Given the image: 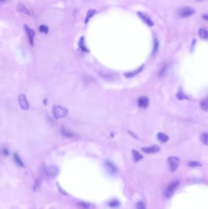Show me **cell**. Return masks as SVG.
Wrapping results in <instances>:
<instances>
[{
    "label": "cell",
    "mask_w": 208,
    "mask_h": 209,
    "mask_svg": "<svg viewBox=\"0 0 208 209\" xmlns=\"http://www.w3.org/2000/svg\"><path fill=\"white\" fill-rule=\"evenodd\" d=\"M149 105V100L146 96H142L138 99V105L140 108H147Z\"/></svg>",
    "instance_id": "cell-8"
},
{
    "label": "cell",
    "mask_w": 208,
    "mask_h": 209,
    "mask_svg": "<svg viewBox=\"0 0 208 209\" xmlns=\"http://www.w3.org/2000/svg\"><path fill=\"white\" fill-rule=\"evenodd\" d=\"M168 164H169L170 171L172 172H174L177 169L179 165V163H180V160H179V159L178 157H170L168 159Z\"/></svg>",
    "instance_id": "cell-3"
},
{
    "label": "cell",
    "mask_w": 208,
    "mask_h": 209,
    "mask_svg": "<svg viewBox=\"0 0 208 209\" xmlns=\"http://www.w3.org/2000/svg\"><path fill=\"white\" fill-rule=\"evenodd\" d=\"M120 205V202L117 200H112L109 202V206L111 207H116Z\"/></svg>",
    "instance_id": "cell-27"
},
{
    "label": "cell",
    "mask_w": 208,
    "mask_h": 209,
    "mask_svg": "<svg viewBox=\"0 0 208 209\" xmlns=\"http://www.w3.org/2000/svg\"><path fill=\"white\" fill-rule=\"evenodd\" d=\"M58 172V169L55 166H49L46 169V173L49 177H54Z\"/></svg>",
    "instance_id": "cell-10"
},
{
    "label": "cell",
    "mask_w": 208,
    "mask_h": 209,
    "mask_svg": "<svg viewBox=\"0 0 208 209\" xmlns=\"http://www.w3.org/2000/svg\"><path fill=\"white\" fill-rule=\"evenodd\" d=\"M157 137L160 142L162 143H167L168 141V139H169V138H168V137L167 135H165V133H163L162 132H159L157 133Z\"/></svg>",
    "instance_id": "cell-12"
},
{
    "label": "cell",
    "mask_w": 208,
    "mask_h": 209,
    "mask_svg": "<svg viewBox=\"0 0 208 209\" xmlns=\"http://www.w3.org/2000/svg\"><path fill=\"white\" fill-rule=\"evenodd\" d=\"M79 208L81 209H91V205L85 202H80L78 204Z\"/></svg>",
    "instance_id": "cell-23"
},
{
    "label": "cell",
    "mask_w": 208,
    "mask_h": 209,
    "mask_svg": "<svg viewBox=\"0 0 208 209\" xmlns=\"http://www.w3.org/2000/svg\"><path fill=\"white\" fill-rule=\"evenodd\" d=\"M198 33L201 38L204 39H208V31L204 29V28H200Z\"/></svg>",
    "instance_id": "cell-17"
},
{
    "label": "cell",
    "mask_w": 208,
    "mask_h": 209,
    "mask_svg": "<svg viewBox=\"0 0 208 209\" xmlns=\"http://www.w3.org/2000/svg\"><path fill=\"white\" fill-rule=\"evenodd\" d=\"M6 1V0H1V2H3V1Z\"/></svg>",
    "instance_id": "cell-33"
},
{
    "label": "cell",
    "mask_w": 208,
    "mask_h": 209,
    "mask_svg": "<svg viewBox=\"0 0 208 209\" xmlns=\"http://www.w3.org/2000/svg\"><path fill=\"white\" fill-rule=\"evenodd\" d=\"M14 160L16 162V163L19 166H20L21 167H23L24 166V164H23V161H22L20 159V158L18 155V154H15L14 155Z\"/></svg>",
    "instance_id": "cell-21"
},
{
    "label": "cell",
    "mask_w": 208,
    "mask_h": 209,
    "mask_svg": "<svg viewBox=\"0 0 208 209\" xmlns=\"http://www.w3.org/2000/svg\"><path fill=\"white\" fill-rule=\"evenodd\" d=\"M38 30L42 33L47 34L48 32V28L46 25H41L40 26H39Z\"/></svg>",
    "instance_id": "cell-26"
},
{
    "label": "cell",
    "mask_w": 208,
    "mask_h": 209,
    "mask_svg": "<svg viewBox=\"0 0 208 209\" xmlns=\"http://www.w3.org/2000/svg\"><path fill=\"white\" fill-rule=\"evenodd\" d=\"M201 108L205 111L208 112V98L204 99L200 103Z\"/></svg>",
    "instance_id": "cell-18"
},
{
    "label": "cell",
    "mask_w": 208,
    "mask_h": 209,
    "mask_svg": "<svg viewBox=\"0 0 208 209\" xmlns=\"http://www.w3.org/2000/svg\"><path fill=\"white\" fill-rule=\"evenodd\" d=\"M95 12H96V10L95 9H90L88 12H87V15H86V17L85 19V23H87L89 21V20H91V19L92 17L95 15Z\"/></svg>",
    "instance_id": "cell-15"
},
{
    "label": "cell",
    "mask_w": 208,
    "mask_h": 209,
    "mask_svg": "<svg viewBox=\"0 0 208 209\" xmlns=\"http://www.w3.org/2000/svg\"><path fill=\"white\" fill-rule=\"evenodd\" d=\"M200 141L203 144L208 146V132H205L201 134Z\"/></svg>",
    "instance_id": "cell-14"
},
{
    "label": "cell",
    "mask_w": 208,
    "mask_h": 209,
    "mask_svg": "<svg viewBox=\"0 0 208 209\" xmlns=\"http://www.w3.org/2000/svg\"><path fill=\"white\" fill-rule=\"evenodd\" d=\"M24 29L27 34L28 39H29V42L30 43L32 46H33L34 41V37H35V32L27 25H24Z\"/></svg>",
    "instance_id": "cell-4"
},
{
    "label": "cell",
    "mask_w": 208,
    "mask_h": 209,
    "mask_svg": "<svg viewBox=\"0 0 208 209\" xmlns=\"http://www.w3.org/2000/svg\"><path fill=\"white\" fill-rule=\"evenodd\" d=\"M41 179H38L36 180V182L34 184L33 186V191H38V190L40 189V186L41 185Z\"/></svg>",
    "instance_id": "cell-22"
},
{
    "label": "cell",
    "mask_w": 208,
    "mask_h": 209,
    "mask_svg": "<svg viewBox=\"0 0 208 209\" xmlns=\"http://www.w3.org/2000/svg\"><path fill=\"white\" fill-rule=\"evenodd\" d=\"M177 97L179 100H183V99H187V97H186V96H185V95H184L181 91L179 92L177 94Z\"/></svg>",
    "instance_id": "cell-30"
},
{
    "label": "cell",
    "mask_w": 208,
    "mask_h": 209,
    "mask_svg": "<svg viewBox=\"0 0 208 209\" xmlns=\"http://www.w3.org/2000/svg\"><path fill=\"white\" fill-rule=\"evenodd\" d=\"M203 19H204L205 20L208 21V14H206V15H203Z\"/></svg>",
    "instance_id": "cell-32"
},
{
    "label": "cell",
    "mask_w": 208,
    "mask_h": 209,
    "mask_svg": "<svg viewBox=\"0 0 208 209\" xmlns=\"http://www.w3.org/2000/svg\"><path fill=\"white\" fill-rule=\"evenodd\" d=\"M143 67H144V66L143 65V66H142L140 67H139V68L137 70H135V71H134V72H128V73H125V77H127V78H131V77H134V76H135V75H136L137 74H138L139 73H140V72H141V71L143 70Z\"/></svg>",
    "instance_id": "cell-13"
},
{
    "label": "cell",
    "mask_w": 208,
    "mask_h": 209,
    "mask_svg": "<svg viewBox=\"0 0 208 209\" xmlns=\"http://www.w3.org/2000/svg\"><path fill=\"white\" fill-rule=\"evenodd\" d=\"M179 186V181H175L170 183L168 186V187L165 190V196L167 198H170V197L175 193L176 190L178 188Z\"/></svg>",
    "instance_id": "cell-2"
},
{
    "label": "cell",
    "mask_w": 208,
    "mask_h": 209,
    "mask_svg": "<svg viewBox=\"0 0 208 209\" xmlns=\"http://www.w3.org/2000/svg\"><path fill=\"white\" fill-rule=\"evenodd\" d=\"M158 48H159V42L157 41V39H154V47H153V52H152V55H155L157 51H158Z\"/></svg>",
    "instance_id": "cell-24"
},
{
    "label": "cell",
    "mask_w": 208,
    "mask_h": 209,
    "mask_svg": "<svg viewBox=\"0 0 208 209\" xmlns=\"http://www.w3.org/2000/svg\"><path fill=\"white\" fill-rule=\"evenodd\" d=\"M132 154L134 157V160L135 161H139L141 159H142V155L140 154L139 152L136 150H132Z\"/></svg>",
    "instance_id": "cell-19"
},
{
    "label": "cell",
    "mask_w": 208,
    "mask_h": 209,
    "mask_svg": "<svg viewBox=\"0 0 208 209\" xmlns=\"http://www.w3.org/2000/svg\"><path fill=\"white\" fill-rule=\"evenodd\" d=\"M142 150L143 152H145V153L153 154V153H156V152H157L158 151H159L160 148L158 146H154L150 147V148H143L142 149Z\"/></svg>",
    "instance_id": "cell-11"
},
{
    "label": "cell",
    "mask_w": 208,
    "mask_h": 209,
    "mask_svg": "<svg viewBox=\"0 0 208 209\" xmlns=\"http://www.w3.org/2000/svg\"><path fill=\"white\" fill-rule=\"evenodd\" d=\"M195 12V10L194 9L190 7H186L181 9L180 12H179V15H180L181 17L185 18L193 15Z\"/></svg>",
    "instance_id": "cell-5"
},
{
    "label": "cell",
    "mask_w": 208,
    "mask_h": 209,
    "mask_svg": "<svg viewBox=\"0 0 208 209\" xmlns=\"http://www.w3.org/2000/svg\"><path fill=\"white\" fill-rule=\"evenodd\" d=\"M2 153H3V154L4 155L8 156V155H9V151H8V150L7 149L4 148V149H3V150H2Z\"/></svg>",
    "instance_id": "cell-31"
},
{
    "label": "cell",
    "mask_w": 208,
    "mask_h": 209,
    "mask_svg": "<svg viewBox=\"0 0 208 209\" xmlns=\"http://www.w3.org/2000/svg\"><path fill=\"white\" fill-rule=\"evenodd\" d=\"M52 112L55 119H60L66 117L68 115L69 111L63 106L60 105H54L52 108Z\"/></svg>",
    "instance_id": "cell-1"
},
{
    "label": "cell",
    "mask_w": 208,
    "mask_h": 209,
    "mask_svg": "<svg viewBox=\"0 0 208 209\" xmlns=\"http://www.w3.org/2000/svg\"><path fill=\"white\" fill-rule=\"evenodd\" d=\"M105 166H106L107 171H108V172L110 173L111 174L114 175L117 173V172L118 171V169L112 162H111L109 161H107L106 162Z\"/></svg>",
    "instance_id": "cell-9"
},
{
    "label": "cell",
    "mask_w": 208,
    "mask_h": 209,
    "mask_svg": "<svg viewBox=\"0 0 208 209\" xmlns=\"http://www.w3.org/2000/svg\"><path fill=\"white\" fill-rule=\"evenodd\" d=\"M19 102L20 107L23 110H27L29 109L30 105H29V103H28V102H27V101L26 100V97L25 94L20 95L19 97Z\"/></svg>",
    "instance_id": "cell-6"
},
{
    "label": "cell",
    "mask_w": 208,
    "mask_h": 209,
    "mask_svg": "<svg viewBox=\"0 0 208 209\" xmlns=\"http://www.w3.org/2000/svg\"><path fill=\"white\" fill-rule=\"evenodd\" d=\"M62 132L63 135H65V136L67 137L70 138V137H72L73 136V133H71L68 132L67 130H65L64 128L62 129Z\"/></svg>",
    "instance_id": "cell-29"
},
{
    "label": "cell",
    "mask_w": 208,
    "mask_h": 209,
    "mask_svg": "<svg viewBox=\"0 0 208 209\" xmlns=\"http://www.w3.org/2000/svg\"><path fill=\"white\" fill-rule=\"evenodd\" d=\"M187 165L190 167L195 168V167L201 166V164L198 161H190L187 163Z\"/></svg>",
    "instance_id": "cell-25"
},
{
    "label": "cell",
    "mask_w": 208,
    "mask_h": 209,
    "mask_svg": "<svg viewBox=\"0 0 208 209\" xmlns=\"http://www.w3.org/2000/svg\"><path fill=\"white\" fill-rule=\"evenodd\" d=\"M78 45H79V47H80V48L83 51V52H89V50L86 47L85 43H84V37H82L80 39V41H79Z\"/></svg>",
    "instance_id": "cell-16"
},
{
    "label": "cell",
    "mask_w": 208,
    "mask_h": 209,
    "mask_svg": "<svg viewBox=\"0 0 208 209\" xmlns=\"http://www.w3.org/2000/svg\"><path fill=\"white\" fill-rule=\"evenodd\" d=\"M17 10L20 11V12H23L25 14H26L27 15H30V12L29 11V10H28L25 5L23 4H19L18 5V7H17Z\"/></svg>",
    "instance_id": "cell-20"
},
{
    "label": "cell",
    "mask_w": 208,
    "mask_h": 209,
    "mask_svg": "<svg viewBox=\"0 0 208 209\" xmlns=\"http://www.w3.org/2000/svg\"><path fill=\"white\" fill-rule=\"evenodd\" d=\"M137 15H139V17L148 26H153L154 23L148 15H147L146 14H145L141 12H137Z\"/></svg>",
    "instance_id": "cell-7"
},
{
    "label": "cell",
    "mask_w": 208,
    "mask_h": 209,
    "mask_svg": "<svg viewBox=\"0 0 208 209\" xmlns=\"http://www.w3.org/2000/svg\"><path fill=\"white\" fill-rule=\"evenodd\" d=\"M136 207H137V209H146L145 205L144 204V202L142 201L138 202L136 205Z\"/></svg>",
    "instance_id": "cell-28"
}]
</instances>
